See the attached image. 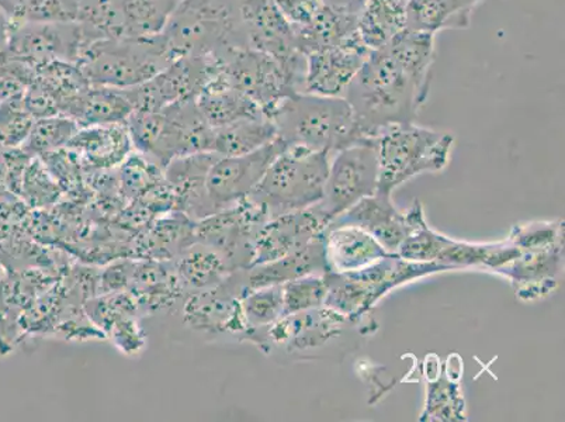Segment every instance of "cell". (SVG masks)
Wrapping results in <instances>:
<instances>
[{"label": "cell", "instance_id": "obj_1", "mask_svg": "<svg viewBox=\"0 0 565 422\" xmlns=\"http://www.w3.org/2000/svg\"><path fill=\"white\" fill-rule=\"evenodd\" d=\"M429 89L420 86L387 49L372 51L349 85L345 99L363 137L415 123Z\"/></svg>", "mask_w": 565, "mask_h": 422}, {"label": "cell", "instance_id": "obj_2", "mask_svg": "<svg viewBox=\"0 0 565 422\" xmlns=\"http://www.w3.org/2000/svg\"><path fill=\"white\" fill-rule=\"evenodd\" d=\"M277 138L287 147L335 156L341 149L364 140L345 97L295 94L270 110Z\"/></svg>", "mask_w": 565, "mask_h": 422}, {"label": "cell", "instance_id": "obj_3", "mask_svg": "<svg viewBox=\"0 0 565 422\" xmlns=\"http://www.w3.org/2000/svg\"><path fill=\"white\" fill-rule=\"evenodd\" d=\"M173 61L161 33L153 38L96 40L76 65L92 86L131 89L152 80Z\"/></svg>", "mask_w": 565, "mask_h": 422}, {"label": "cell", "instance_id": "obj_4", "mask_svg": "<svg viewBox=\"0 0 565 422\" xmlns=\"http://www.w3.org/2000/svg\"><path fill=\"white\" fill-rule=\"evenodd\" d=\"M126 126L137 152L166 168L172 159L210 152L213 128L196 101L172 103L152 112H134Z\"/></svg>", "mask_w": 565, "mask_h": 422}, {"label": "cell", "instance_id": "obj_5", "mask_svg": "<svg viewBox=\"0 0 565 422\" xmlns=\"http://www.w3.org/2000/svg\"><path fill=\"white\" fill-rule=\"evenodd\" d=\"M331 157L301 147H285L249 198L275 219L322 200Z\"/></svg>", "mask_w": 565, "mask_h": 422}, {"label": "cell", "instance_id": "obj_6", "mask_svg": "<svg viewBox=\"0 0 565 422\" xmlns=\"http://www.w3.org/2000/svg\"><path fill=\"white\" fill-rule=\"evenodd\" d=\"M374 138L379 161L376 193L392 196L395 188L425 172L444 171L450 161L455 137L433 128L397 125Z\"/></svg>", "mask_w": 565, "mask_h": 422}, {"label": "cell", "instance_id": "obj_7", "mask_svg": "<svg viewBox=\"0 0 565 422\" xmlns=\"http://www.w3.org/2000/svg\"><path fill=\"white\" fill-rule=\"evenodd\" d=\"M450 270L451 267L435 262H411L392 254L361 271L347 274L327 272L323 275L328 289L323 306L342 314L351 321H358L398 286Z\"/></svg>", "mask_w": 565, "mask_h": 422}, {"label": "cell", "instance_id": "obj_8", "mask_svg": "<svg viewBox=\"0 0 565 422\" xmlns=\"http://www.w3.org/2000/svg\"><path fill=\"white\" fill-rule=\"evenodd\" d=\"M174 60L213 56L244 49L236 30L233 0H182L162 32Z\"/></svg>", "mask_w": 565, "mask_h": 422}, {"label": "cell", "instance_id": "obj_9", "mask_svg": "<svg viewBox=\"0 0 565 422\" xmlns=\"http://www.w3.org/2000/svg\"><path fill=\"white\" fill-rule=\"evenodd\" d=\"M236 30L244 49L274 56L297 94L305 84L306 55L297 49L295 33L275 0H233Z\"/></svg>", "mask_w": 565, "mask_h": 422}, {"label": "cell", "instance_id": "obj_10", "mask_svg": "<svg viewBox=\"0 0 565 422\" xmlns=\"http://www.w3.org/2000/svg\"><path fill=\"white\" fill-rule=\"evenodd\" d=\"M377 149L374 138L354 143L332 156L322 200L318 205L330 223L354 204L376 194Z\"/></svg>", "mask_w": 565, "mask_h": 422}, {"label": "cell", "instance_id": "obj_11", "mask_svg": "<svg viewBox=\"0 0 565 422\" xmlns=\"http://www.w3.org/2000/svg\"><path fill=\"white\" fill-rule=\"evenodd\" d=\"M266 211L248 198L196 223V243L212 246L233 271L248 270L254 260L256 236L264 228Z\"/></svg>", "mask_w": 565, "mask_h": 422}, {"label": "cell", "instance_id": "obj_12", "mask_svg": "<svg viewBox=\"0 0 565 422\" xmlns=\"http://www.w3.org/2000/svg\"><path fill=\"white\" fill-rule=\"evenodd\" d=\"M94 41V34L78 22H24L13 25L7 53L35 71L54 61L78 63Z\"/></svg>", "mask_w": 565, "mask_h": 422}, {"label": "cell", "instance_id": "obj_13", "mask_svg": "<svg viewBox=\"0 0 565 422\" xmlns=\"http://www.w3.org/2000/svg\"><path fill=\"white\" fill-rule=\"evenodd\" d=\"M217 60L221 80L259 105L266 117L277 103L297 94L274 56L250 49H233Z\"/></svg>", "mask_w": 565, "mask_h": 422}, {"label": "cell", "instance_id": "obj_14", "mask_svg": "<svg viewBox=\"0 0 565 422\" xmlns=\"http://www.w3.org/2000/svg\"><path fill=\"white\" fill-rule=\"evenodd\" d=\"M218 71L213 56H181L146 84L125 91L134 112L159 110L172 103L196 101Z\"/></svg>", "mask_w": 565, "mask_h": 422}, {"label": "cell", "instance_id": "obj_15", "mask_svg": "<svg viewBox=\"0 0 565 422\" xmlns=\"http://www.w3.org/2000/svg\"><path fill=\"white\" fill-rule=\"evenodd\" d=\"M356 225L374 236L390 254H397L399 245L415 230L426 224L423 205L415 200L413 208L405 213L395 209L392 196L376 193L364 198L345 211L330 225Z\"/></svg>", "mask_w": 565, "mask_h": 422}, {"label": "cell", "instance_id": "obj_16", "mask_svg": "<svg viewBox=\"0 0 565 422\" xmlns=\"http://www.w3.org/2000/svg\"><path fill=\"white\" fill-rule=\"evenodd\" d=\"M285 147L286 144L276 138L246 156L218 157L207 177V194L214 213L248 198Z\"/></svg>", "mask_w": 565, "mask_h": 422}, {"label": "cell", "instance_id": "obj_17", "mask_svg": "<svg viewBox=\"0 0 565 422\" xmlns=\"http://www.w3.org/2000/svg\"><path fill=\"white\" fill-rule=\"evenodd\" d=\"M244 296L239 271L213 289L190 293L184 302L183 320L194 331L205 334L248 333L241 298Z\"/></svg>", "mask_w": 565, "mask_h": 422}, {"label": "cell", "instance_id": "obj_18", "mask_svg": "<svg viewBox=\"0 0 565 422\" xmlns=\"http://www.w3.org/2000/svg\"><path fill=\"white\" fill-rule=\"evenodd\" d=\"M372 54L361 35L354 34L337 48L306 55L305 84L301 94L345 97L349 85Z\"/></svg>", "mask_w": 565, "mask_h": 422}, {"label": "cell", "instance_id": "obj_19", "mask_svg": "<svg viewBox=\"0 0 565 422\" xmlns=\"http://www.w3.org/2000/svg\"><path fill=\"white\" fill-rule=\"evenodd\" d=\"M328 225L330 220L318 204L267 220L256 236L250 266L280 260L305 249L326 234Z\"/></svg>", "mask_w": 565, "mask_h": 422}, {"label": "cell", "instance_id": "obj_20", "mask_svg": "<svg viewBox=\"0 0 565 422\" xmlns=\"http://www.w3.org/2000/svg\"><path fill=\"white\" fill-rule=\"evenodd\" d=\"M218 156L214 152H196L178 157L163 168L174 199V209L189 219L200 221L214 214L207 194V177Z\"/></svg>", "mask_w": 565, "mask_h": 422}, {"label": "cell", "instance_id": "obj_21", "mask_svg": "<svg viewBox=\"0 0 565 422\" xmlns=\"http://www.w3.org/2000/svg\"><path fill=\"white\" fill-rule=\"evenodd\" d=\"M563 256L564 245L521 251L518 259L497 272L510 277L519 298L532 302L547 296L556 287Z\"/></svg>", "mask_w": 565, "mask_h": 422}, {"label": "cell", "instance_id": "obj_22", "mask_svg": "<svg viewBox=\"0 0 565 422\" xmlns=\"http://www.w3.org/2000/svg\"><path fill=\"white\" fill-rule=\"evenodd\" d=\"M326 235V234H323ZM323 235L318 236L312 243L280 260L255 265L241 271L244 296L246 293L271 285H285V283L299 279L307 275H326L328 272L326 243Z\"/></svg>", "mask_w": 565, "mask_h": 422}, {"label": "cell", "instance_id": "obj_23", "mask_svg": "<svg viewBox=\"0 0 565 422\" xmlns=\"http://www.w3.org/2000/svg\"><path fill=\"white\" fill-rule=\"evenodd\" d=\"M323 243H326L328 272H337V274L361 271L392 255L374 236L356 225H328Z\"/></svg>", "mask_w": 565, "mask_h": 422}, {"label": "cell", "instance_id": "obj_24", "mask_svg": "<svg viewBox=\"0 0 565 422\" xmlns=\"http://www.w3.org/2000/svg\"><path fill=\"white\" fill-rule=\"evenodd\" d=\"M66 147L82 165L100 171L120 167L134 148L126 125L81 127Z\"/></svg>", "mask_w": 565, "mask_h": 422}, {"label": "cell", "instance_id": "obj_25", "mask_svg": "<svg viewBox=\"0 0 565 422\" xmlns=\"http://www.w3.org/2000/svg\"><path fill=\"white\" fill-rule=\"evenodd\" d=\"M220 72V71H218ZM200 113L212 128L241 120L266 117L259 105L221 80L220 74L210 82L196 99Z\"/></svg>", "mask_w": 565, "mask_h": 422}, {"label": "cell", "instance_id": "obj_26", "mask_svg": "<svg viewBox=\"0 0 565 422\" xmlns=\"http://www.w3.org/2000/svg\"><path fill=\"white\" fill-rule=\"evenodd\" d=\"M134 113L130 97L125 89L92 86L72 103L65 116L78 123L79 127L102 125H126Z\"/></svg>", "mask_w": 565, "mask_h": 422}, {"label": "cell", "instance_id": "obj_27", "mask_svg": "<svg viewBox=\"0 0 565 422\" xmlns=\"http://www.w3.org/2000/svg\"><path fill=\"white\" fill-rule=\"evenodd\" d=\"M476 8L469 0H407V29L433 35L470 29Z\"/></svg>", "mask_w": 565, "mask_h": 422}, {"label": "cell", "instance_id": "obj_28", "mask_svg": "<svg viewBox=\"0 0 565 422\" xmlns=\"http://www.w3.org/2000/svg\"><path fill=\"white\" fill-rule=\"evenodd\" d=\"M173 266L184 291L192 293L213 289L234 274L233 267L218 251L200 243L183 250L173 260Z\"/></svg>", "mask_w": 565, "mask_h": 422}, {"label": "cell", "instance_id": "obj_29", "mask_svg": "<svg viewBox=\"0 0 565 422\" xmlns=\"http://www.w3.org/2000/svg\"><path fill=\"white\" fill-rule=\"evenodd\" d=\"M182 0H113L118 38H153L166 30Z\"/></svg>", "mask_w": 565, "mask_h": 422}, {"label": "cell", "instance_id": "obj_30", "mask_svg": "<svg viewBox=\"0 0 565 422\" xmlns=\"http://www.w3.org/2000/svg\"><path fill=\"white\" fill-rule=\"evenodd\" d=\"M405 7L404 0H367L358 14V33L370 51L387 48L407 30Z\"/></svg>", "mask_w": 565, "mask_h": 422}, {"label": "cell", "instance_id": "obj_31", "mask_svg": "<svg viewBox=\"0 0 565 422\" xmlns=\"http://www.w3.org/2000/svg\"><path fill=\"white\" fill-rule=\"evenodd\" d=\"M296 45L302 55L337 48L358 33V18L338 13L327 7L317 10L310 22L292 28Z\"/></svg>", "mask_w": 565, "mask_h": 422}, {"label": "cell", "instance_id": "obj_32", "mask_svg": "<svg viewBox=\"0 0 565 422\" xmlns=\"http://www.w3.org/2000/svg\"><path fill=\"white\" fill-rule=\"evenodd\" d=\"M276 138V127L270 118H250L213 128L210 152L224 158L246 156Z\"/></svg>", "mask_w": 565, "mask_h": 422}, {"label": "cell", "instance_id": "obj_33", "mask_svg": "<svg viewBox=\"0 0 565 422\" xmlns=\"http://www.w3.org/2000/svg\"><path fill=\"white\" fill-rule=\"evenodd\" d=\"M30 84L41 87L56 103L61 116H65L72 103L90 87L79 66L68 61H54L40 66L34 71Z\"/></svg>", "mask_w": 565, "mask_h": 422}, {"label": "cell", "instance_id": "obj_34", "mask_svg": "<svg viewBox=\"0 0 565 422\" xmlns=\"http://www.w3.org/2000/svg\"><path fill=\"white\" fill-rule=\"evenodd\" d=\"M436 35L405 30L387 45L390 54L398 61L420 86L430 89L436 59Z\"/></svg>", "mask_w": 565, "mask_h": 422}, {"label": "cell", "instance_id": "obj_35", "mask_svg": "<svg viewBox=\"0 0 565 422\" xmlns=\"http://www.w3.org/2000/svg\"><path fill=\"white\" fill-rule=\"evenodd\" d=\"M196 223L181 211L159 220L147 234L146 254L153 261H173L196 243Z\"/></svg>", "mask_w": 565, "mask_h": 422}, {"label": "cell", "instance_id": "obj_36", "mask_svg": "<svg viewBox=\"0 0 565 422\" xmlns=\"http://www.w3.org/2000/svg\"><path fill=\"white\" fill-rule=\"evenodd\" d=\"M79 128L78 123L66 116L39 118L23 143V151L39 157L58 151L68 146Z\"/></svg>", "mask_w": 565, "mask_h": 422}, {"label": "cell", "instance_id": "obj_37", "mask_svg": "<svg viewBox=\"0 0 565 422\" xmlns=\"http://www.w3.org/2000/svg\"><path fill=\"white\" fill-rule=\"evenodd\" d=\"M241 310H243L248 333L271 326L285 316L282 285L264 286L246 293L241 298Z\"/></svg>", "mask_w": 565, "mask_h": 422}, {"label": "cell", "instance_id": "obj_38", "mask_svg": "<svg viewBox=\"0 0 565 422\" xmlns=\"http://www.w3.org/2000/svg\"><path fill=\"white\" fill-rule=\"evenodd\" d=\"M423 420L465 421V400L460 386L441 378L428 384Z\"/></svg>", "mask_w": 565, "mask_h": 422}, {"label": "cell", "instance_id": "obj_39", "mask_svg": "<svg viewBox=\"0 0 565 422\" xmlns=\"http://www.w3.org/2000/svg\"><path fill=\"white\" fill-rule=\"evenodd\" d=\"M327 291L323 275H307L285 283L282 285L285 316L322 307L326 303Z\"/></svg>", "mask_w": 565, "mask_h": 422}, {"label": "cell", "instance_id": "obj_40", "mask_svg": "<svg viewBox=\"0 0 565 422\" xmlns=\"http://www.w3.org/2000/svg\"><path fill=\"white\" fill-rule=\"evenodd\" d=\"M23 92L0 103V144L4 147L23 146L34 125V118L25 110Z\"/></svg>", "mask_w": 565, "mask_h": 422}, {"label": "cell", "instance_id": "obj_41", "mask_svg": "<svg viewBox=\"0 0 565 422\" xmlns=\"http://www.w3.org/2000/svg\"><path fill=\"white\" fill-rule=\"evenodd\" d=\"M118 168L122 189L130 196L148 192L163 178V168L141 152H131Z\"/></svg>", "mask_w": 565, "mask_h": 422}, {"label": "cell", "instance_id": "obj_42", "mask_svg": "<svg viewBox=\"0 0 565 422\" xmlns=\"http://www.w3.org/2000/svg\"><path fill=\"white\" fill-rule=\"evenodd\" d=\"M448 236L435 233L424 224L399 245L397 255L411 262H435L438 264L440 252L448 244Z\"/></svg>", "mask_w": 565, "mask_h": 422}, {"label": "cell", "instance_id": "obj_43", "mask_svg": "<svg viewBox=\"0 0 565 422\" xmlns=\"http://www.w3.org/2000/svg\"><path fill=\"white\" fill-rule=\"evenodd\" d=\"M510 241L519 251L548 249L564 245L563 225L554 223H533L516 225Z\"/></svg>", "mask_w": 565, "mask_h": 422}, {"label": "cell", "instance_id": "obj_44", "mask_svg": "<svg viewBox=\"0 0 565 422\" xmlns=\"http://www.w3.org/2000/svg\"><path fill=\"white\" fill-rule=\"evenodd\" d=\"M109 331L111 341L122 354L137 355L146 347V334L138 326L134 316L121 318V320L113 324Z\"/></svg>", "mask_w": 565, "mask_h": 422}, {"label": "cell", "instance_id": "obj_45", "mask_svg": "<svg viewBox=\"0 0 565 422\" xmlns=\"http://www.w3.org/2000/svg\"><path fill=\"white\" fill-rule=\"evenodd\" d=\"M136 265L132 262H122V264L113 265L106 270L99 282L102 295L122 292L131 286Z\"/></svg>", "mask_w": 565, "mask_h": 422}, {"label": "cell", "instance_id": "obj_46", "mask_svg": "<svg viewBox=\"0 0 565 422\" xmlns=\"http://www.w3.org/2000/svg\"><path fill=\"white\" fill-rule=\"evenodd\" d=\"M321 2L323 7L335 10L338 13L358 18L367 0H321Z\"/></svg>", "mask_w": 565, "mask_h": 422}, {"label": "cell", "instance_id": "obj_47", "mask_svg": "<svg viewBox=\"0 0 565 422\" xmlns=\"http://www.w3.org/2000/svg\"><path fill=\"white\" fill-rule=\"evenodd\" d=\"M30 0H0V10L17 25L23 22Z\"/></svg>", "mask_w": 565, "mask_h": 422}, {"label": "cell", "instance_id": "obj_48", "mask_svg": "<svg viewBox=\"0 0 565 422\" xmlns=\"http://www.w3.org/2000/svg\"><path fill=\"white\" fill-rule=\"evenodd\" d=\"M12 20H10L7 14L0 10V53L7 51L10 34H12Z\"/></svg>", "mask_w": 565, "mask_h": 422}, {"label": "cell", "instance_id": "obj_49", "mask_svg": "<svg viewBox=\"0 0 565 422\" xmlns=\"http://www.w3.org/2000/svg\"><path fill=\"white\" fill-rule=\"evenodd\" d=\"M469 2L477 4L479 7L480 3L486 2V0H469Z\"/></svg>", "mask_w": 565, "mask_h": 422}, {"label": "cell", "instance_id": "obj_50", "mask_svg": "<svg viewBox=\"0 0 565 422\" xmlns=\"http://www.w3.org/2000/svg\"><path fill=\"white\" fill-rule=\"evenodd\" d=\"M275 2H276V3H279V2H281V0H275Z\"/></svg>", "mask_w": 565, "mask_h": 422}, {"label": "cell", "instance_id": "obj_51", "mask_svg": "<svg viewBox=\"0 0 565 422\" xmlns=\"http://www.w3.org/2000/svg\"><path fill=\"white\" fill-rule=\"evenodd\" d=\"M404 2H407V0H404Z\"/></svg>", "mask_w": 565, "mask_h": 422}]
</instances>
